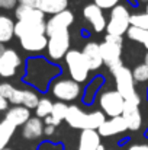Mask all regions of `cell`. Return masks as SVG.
Wrapping results in <instances>:
<instances>
[{
  "label": "cell",
  "mask_w": 148,
  "mask_h": 150,
  "mask_svg": "<svg viewBox=\"0 0 148 150\" xmlns=\"http://www.w3.org/2000/svg\"><path fill=\"white\" fill-rule=\"evenodd\" d=\"M70 127L77 130H96L106 121L105 114L102 111H93V112H84L77 105H70L67 109V115L64 120Z\"/></svg>",
  "instance_id": "1"
},
{
  "label": "cell",
  "mask_w": 148,
  "mask_h": 150,
  "mask_svg": "<svg viewBox=\"0 0 148 150\" xmlns=\"http://www.w3.org/2000/svg\"><path fill=\"white\" fill-rule=\"evenodd\" d=\"M112 76L116 83V92H119V95L125 99V102L140 105L141 98L135 91V85H134L135 80L132 77V71L128 67L121 66V67L112 70Z\"/></svg>",
  "instance_id": "2"
},
{
  "label": "cell",
  "mask_w": 148,
  "mask_h": 150,
  "mask_svg": "<svg viewBox=\"0 0 148 150\" xmlns=\"http://www.w3.org/2000/svg\"><path fill=\"white\" fill-rule=\"evenodd\" d=\"M122 45H123L122 37H115V35H107V34L105 37V41L99 44L102 60L109 67L110 71L118 69V67H121V66H123L122 60H121Z\"/></svg>",
  "instance_id": "3"
},
{
  "label": "cell",
  "mask_w": 148,
  "mask_h": 150,
  "mask_svg": "<svg viewBox=\"0 0 148 150\" xmlns=\"http://www.w3.org/2000/svg\"><path fill=\"white\" fill-rule=\"evenodd\" d=\"M131 26V13L123 4H118L110 10V18L106 22L107 35L122 37Z\"/></svg>",
  "instance_id": "4"
},
{
  "label": "cell",
  "mask_w": 148,
  "mask_h": 150,
  "mask_svg": "<svg viewBox=\"0 0 148 150\" xmlns=\"http://www.w3.org/2000/svg\"><path fill=\"white\" fill-rule=\"evenodd\" d=\"M67 69L70 71L71 80L77 82V83H83L87 80L89 77V66L86 63V58L83 55V52L79 50H68V52L64 57Z\"/></svg>",
  "instance_id": "5"
},
{
  "label": "cell",
  "mask_w": 148,
  "mask_h": 150,
  "mask_svg": "<svg viewBox=\"0 0 148 150\" xmlns=\"http://www.w3.org/2000/svg\"><path fill=\"white\" fill-rule=\"evenodd\" d=\"M51 92L58 100L68 102V100L77 99L80 96L81 86H80V83H77L71 79H58L52 83Z\"/></svg>",
  "instance_id": "6"
},
{
  "label": "cell",
  "mask_w": 148,
  "mask_h": 150,
  "mask_svg": "<svg viewBox=\"0 0 148 150\" xmlns=\"http://www.w3.org/2000/svg\"><path fill=\"white\" fill-rule=\"evenodd\" d=\"M99 105H100V109L105 115L115 118V117L122 115V111L125 106V99L116 91H106L100 95Z\"/></svg>",
  "instance_id": "7"
},
{
  "label": "cell",
  "mask_w": 148,
  "mask_h": 150,
  "mask_svg": "<svg viewBox=\"0 0 148 150\" xmlns=\"http://www.w3.org/2000/svg\"><path fill=\"white\" fill-rule=\"evenodd\" d=\"M70 50V31L58 32L48 37L47 52L52 61H60Z\"/></svg>",
  "instance_id": "8"
},
{
  "label": "cell",
  "mask_w": 148,
  "mask_h": 150,
  "mask_svg": "<svg viewBox=\"0 0 148 150\" xmlns=\"http://www.w3.org/2000/svg\"><path fill=\"white\" fill-rule=\"evenodd\" d=\"M73 22H74V13L68 9L51 16L47 21V37H51V35L58 34V32L68 31L70 26L73 25Z\"/></svg>",
  "instance_id": "9"
},
{
  "label": "cell",
  "mask_w": 148,
  "mask_h": 150,
  "mask_svg": "<svg viewBox=\"0 0 148 150\" xmlns=\"http://www.w3.org/2000/svg\"><path fill=\"white\" fill-rule=\"evenodd\" d=\"M20 64H22L20 55L12 48H6L4 52L0 55V76L1 77L15 76Z\"/></svg>",
  "instance_id": "10"
},
{
  "label": "cell",
  "mask_w": 148,
  "mask_h": 150,
  "mask_svg": "<svg viewBox=\"0 0 148 150\" xmlns=\"http://www.w3.org/2000/svg\"><path fill=\"white\" fill-rule=\"evenodd\" d=\"M83 16L89 22V25L92 26V29L95 32H103L106 29V19H105L103 10L97 7L96 4H93V3L87 4L83 9Z\"/></svg>",
  "instance_id": "11"
},
{
  "label": "cell",
  "mask_w": 148,
  "mask_h": 150,
  "mask_svg": "<svg viewBox=\"0 0 148 150\" xmlns=\"http://www.w3.org/2000/svg\"><path fill=\"white\" fill-rule=\"evenodd\" d=\"M138 106L140 105H137V103L125 102V106L122 111V118L125 120L128 130H131V131H137L142 125V115H141Z\"/></svg>",
  "instance_id": "12"
},
{
  "label": "cell",
  "mask_w": 148,
  "mask_h": 150,
  "mask_svg": "<svg viewBox=\"0 0 148 150\" xmlns=\"http://www.w3.org/2000/svg\"><path fill=\"white\" fill-rule=\"evenodd\" d=\"M128 130V125L125 122V120L121 117H115V118H109L106 120L100 127H99L97 133L100 137H110V136H116L121 134L123 131Z\"/></svg>",
  "instance_id": "13"
},
{
  "label": "cell",
  "mask_w": 148,
  "mask_h": 150,
  "mask_svg": "<svg viewBox=\"0 0 148 150\" xmlns=\"http://www.w3.org/2000/svg\"><path fill=\"white\" fill-rule=\"evenodd\" d=\"M31 35H47V22L45 23H32V22H20L15 23V37H31Z\"/></svg>",
  "instance_id": "14"
},
{
  "label": "cell",
  "mask_w": 148,
  "mask_h": 150,
  "mask_svg": "<svg viewBox=\"0 0 148 150\" xmlns=\"http://www.w3.org/2000/svg\"><path fill=\"white\" fill-rule=\"evenodd\" d=\"M81 52L86 58V63H87L90 71H96L103 66V60H102V54H100V48H99L97 42H93V41L87 42Z\"/></svg>",
  "instance_id": "15"
},
{
  "label": "cell",
  "mask_w": 148,
  "mask_h": 150,
  "mask_svg": "<svg viewBox=\"0 0 148 150\" xmlns=\"http://www.w3.org/2000/svg\"><path fill=\"white\" fill-rule=\"evenodd\" d=\"M31 118V109L22 106V105H18V106H13V108H9L6 111V115H4V120L7 122H10L12 125H15L16 128L18 127H23L28 120Z\"/></svg>",
  "instance_id": "16"
},
{
  "label": "cell",
  "mask_w": 148,
  "mask_h": 150,
  "mask_svg": "<svg viewBox=\"0 0 148 150\" xmlns=\"http://www.w3.org/2000/svg\"><path fill=\"white\" fill-rule=\"evenodd\" d=\"M20 47L28 52H41L47 50L48 37L47 35H31V37H22L19 38Z\"/></svg>",
  "instance_id": "17"
},
{
  "label": "cell",
  "mask_w": 148,
  "mask_h": 150,
  "mask_svg": "<svg viewBox=\"0 0 148 150\" xmlns=\"http://www.w3.org/2000/svg\"><path fill=\"white\" fill-rule=\"evenodd\" d=\"M15 15L18 21L20 22H32V23H45V15L35 7H26V6H18L15 10Z\"/></svg>",
  "instance_id": "18"
},
{
  "label": "cell",
  "mask_w": 148,
  "mask_h": 150,
  "mask_svg": "<svg viewBox=\"0 0 148 150\" xmlns=\"http://www.w3.org/2000/svg\"><path fill=\"white\" fill-rule=\"evenodd\" d=\"M44 121L38 117H31L22 128V137L26 140H38L44 136Z\"/></svg>",
  "instance_id": "19"
},
{
  "label": "cell",
  "mask_w": 148,
  "mask_h": 150,
  "mask_svg": "<svg viewBox=\"0 0 148 150\" xmlns=\"http://www.w3.org/2000/svg\"><path fill=\"white\" fill-rule=\"evenodd\" d=\"M100 136L96 130H83L79 139V150H97Z\"/></svg>",
  "instance_id": "20"
},
{
  "label": "cell",
  "mask_w": 148,
  "mask_h": 150,
  "mask_svg": "<svg viewBox=\"0 0 148 150\" xmlns=\"http://www.w3.org/2000/svg\"><path fill=\"white\" fill-rule=\"evenodd\" d=\"M68 7V0H38L36 9H39L44 15H57Z\"/></svg>",
  "instance_id": "21"
},
{
  "label": "cell",
  "mask_w": 148,
  "mask_h": 150,
  "mask_svg": "<svg viewBox=\"0 0 148 150\" xmlns=\"http://www.w3.org/2000/svg\"><path fill=\"white\" fill-rule=\"evenodd\" d=\"M15 37V22L6 15H0V42H9Z\"/></svg>",
  "instance_id": "22"
},
{
  "label": "cell",
  "mask_w": 148,
  "mask_h": 150,
  "mask_svg": "<svg viewBox=\"0 0 148 150\" xmlns=\"http://www.w3.org/2000/svg\"><path fill=\"white\" fill-rule=\"evenodd\" d=\"M15 130H16V127L12 125L10 122H7L6 120L0 121V150L6 149L7 143L10 142L12 136L15 134Z\"/></svg>",
  "instance_id": "23"
},
{
  "label": "cell",
  "mask_w": 148,
  "mask_h": 150,
  "mask_svg": "<svg viewBox=\"0 0 148 150\" xmlns=\"http://www.w3.org/2000/svg\"><path fill=\"white\" fill-rule=\"evenodd\" d=\"M126 35H128L129 40L142 44V45L148 50V31H145V29H140V28H135V26H129Z\"/></svg>",
  "instance_id": "24"
},
{
  "label": "cell",
  "mask_w": 148,
  "mask_h": 150,
  "mask_svg": "<svg viewBox=\"0 0 148 150\" xmlns=\"http://www.w3.org/2000/svg\"><path fill=\"white\" fill-rule=\"evenodd\" d=\"M38 102H39V96L35 91L22 89V106L28 109H35L38 106Z\"/></svg>",
  "instance_id": "25"
},
{
  "label": "cell",
  "mask_w": 148,
  "mask_h": 150,
  "mask_svg": "<svg viewBox=\"0 0 148 150\" xmlns=\"http://www.w3.org/2000/svg\"><path fill=\"white\" fill-rule=\"evenodd\" d=\"M67 109H68V105L65 102H55L52 105V111H51V117L57 121V124L60 125L64 120H65V115H67Z\"/></svg>",
  "instance_id": "26"
},
{
  "label": "cell",
  "mask_w": 148,
  "mask_h": 150,
  "mask_svg": "<svg viewBox=\"0 0 148 150\" xmlns=\"http://www.w3.org/2000/svg\"><path fill=\"white\" fill-rule=\"evenodd\" d=\"M52 105H54V103H52L48 98H42V99H39V102H38V106L35 108V114H36V117L42 120V118H45V117L51 115Z\"/></svg>",
  "instance_id": "27"
},
{
  "label": "cell",
  "mask_w": 148,
  "mask_h": 150,
  "mask_svg": "<svg viewBox=\"0 0 148 150\" xmlns=\"http://www.w3.org/2000/svg\"><path fill=\"white\" fill-rule=\"evenodd\" d=\"M131 26L148 31V15L147 13H134V15H131Z\"/></svg>",
  "instance_id": "28"
},
{
  "label": "cell",
  "mask_w": 148,
  "mask_h": 150,
  "mask_svg": "<svg viewBox=\"0 0 148 150\" xmlns=\"http://www.w3.org/2000/svg\"><path fill=\"white\" fill-rule=\"evenodd\" d=\"M132 77L135 82H147L148 80V67L145 64H140L134 69Z\"/></svg>",
  "instance_id": "29"
},
{
  "label": "cell",
  "mask_w": 148,
  "mask_h": 150,
  "mask_svg": "<svg viewBox=\"0 0 148 150\" xmlns=\"http://www.w3.org/2000/svg\"><path fill=\"white\" fill-rule=\"evenodd\" d=\"M119 1H121V0H93V4H96L102 10H103V9H110V10H112L115 6L119 4Z\"/></svg>",
  "instance_id": "30"
},
{
  "label": "cell",
  "mask_w": 148,
  "mask_h": 150,
  "mask_svg": "<svg viewBox=\"0 0 148 150\" xmlns=\"http://www.w3.org/2000/svg\"><path fill=\"white\" fill-rule=\"evenodd\" d=\"M18 0H0V9H13Z\"/></svg>",
  "instance_id": "31"
},
{
  "label": "cell",
  "mask_w": 148,
  "mask_h": 150,
  "mask_svg": "<svg viewBox=\"0 0 148 150\" xmlns=\"http://www.w3.org/2000/svg\"><path fill=\"white\" fill-rule=\"evenodd\" d=\"M19 6H26V7H35L38 6V0H18Z\"/></svg>",
  "instance_id": "32"
},
{
  "label": "cell",
  "mask_w": 148,
  "mask_h": 150,
  "mask_svg": "<svg viewBox=\"0 0 148 150\" xmlns=\"http://www.w3.org/2000/svg\"><path fill=\"white\" fill-rule=\"evenodd\" d=\"M128 150H148L147 143H138V144H132L131 147H128Z\"/></svg>",
  "instance_id": "33"
},
{
  "label": "cell",
  "mask_w": 148,
  "mask_h": 150,
  "mask_svg": "<svg viewBox=\"0 0 148 150\" xmlns=\"http://www.w3.org/2000/svg\"><path fill=\"white\" fill-rule=\"evenodd\" d=\"M7 106H9V102L3 96H0V111H7Z\"/></svg>",
  "instance_id": "34"
},
{
  "label": "cell",
  "mask_w": 148,
  "mask_h": 150,
  "mask_svg": "<svg viewBox=\"0 0 148 150\" xmlns=\"http://www.w3.org/2000/svg\"><path fill=\"white\" fill-rule=\"evenodd\" d=\"M54 131H55V127H52V125H45L44 127V134H47V136H52Z\"/></svg>",
  "instance_id": "35"
},
{
  "label": "cell",
  "mask_w": 148,
  "mask_h": 150,
  "mask_svg": "<svg viewBox=\"0 0 148 150\" xmlns=\"http://www.w3.org/2000/svg\"><path fill=\"white\" fill-rule=\"evenodd\" d=\"M4 50H6V48H4V44H1V42H0V55L4 52Z\"/></svg>",
  "instance_id": "36"
},
{
  "label": "cell",
  "mask_w": 148,
  "mask_h": 150,
  "mask_svg": "<svg viewBox=\"0 0 148 150\" xmlns=\"http://www.w3.org/2000/svg\"><path fill=\"white\" fill-rule=\"evenodd\" d=\"M144 64H145V66L148 67V52L145 54V57H144Z\"/></svg>",
  "instance_id": "37"
},
{
  "label": "cell",
  "mask_w": 148,
  "mask_h": 150,
  "mask_svg": "<svg viewBox=\"0 0 148 150\" xmlns=\"http://www.w3.org/2000/svg\"><path fill=\"white\" fill-rule=\"evenodd\" d=\"M97 150H105V147H103V146L100 144V146H99V149H97Z\"/></svg>",
  "instance_id": "38"
},
{
  "label": "cell",
  "mask_w": 148,
  "mask_h": 150,
  "mask_svg": "<svg viewBox=\"0 0 148 150\" xmlns=\"http://www.w3.org/2000/svg\"><path fill=\"white\" fill-rule=\"evenodd\" d=\"M145 13H147V15H148V3H147V12H145Z\"/></svg>",
  "instance_id": "39"
},
{
  "label": "cell",
  "mask_w": 148,
  "mask_h": 150,
  "mask_svg": "<svg viewBox=\"0 0 148 150\" xmlns=\"http://www.w3.org/2000/svg\"><path fill=\"white\" fill-rule=\"evenodd\" d=\"M3 150H9V149H3Z\"/></svg>",
  "instance_id": "40"
},
{
  "label": "cell",
  "mask_w": 148,
  "mask_h": 150,
  "mask_svg": "<svg viewBox=\"0 0 148 150\" xmlns=\"http://www.w3.org/2000/svg\"><path fill=\"white\" fill-rule=\"evenodd\" d=\"M142 1H145V0H142Z\"/></svg>",
  "instance_id": "41"
}]
</instances>
